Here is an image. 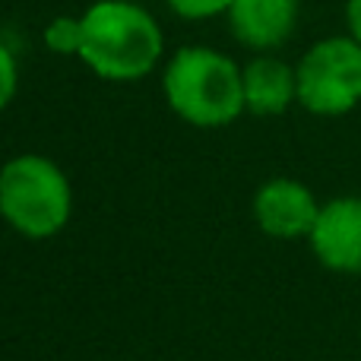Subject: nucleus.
I'll return each mask as SVG.
<instances>
[{
    "label": "nucleus",
    "mask_w": 361,
    "mask_h": 361,
    "mask_svg": "<svg viewBox=\"0 0 361 361\" xmlns=\"http://www.w3.org/2000/svg\"><path fill=\"white\" fill-rule=\"evenodd\" d=\"M80 19V61L102 80L133 82L149 73L162 57V29L143 6L130 0H99Z\"/></svg>",
    "instance_id": "1"
},
{
    "label": "nucleus",
    "mask_w": 361,
    "mask_h": 361,
    "mask_svg": "<svg viewBox=\"0 0 361 361\" xmlns=\"http://www.w3.org/2000/svg\"><path fill=\"white\" fill-rule=\"evenodd\" d=\"M169 108L193 127H225L244 108V76L231 57L203 44H187L162 73Z\"/></svg>",
    "instance_id": "2"
},
{
    "label": "nucleus",
    "mask_w": 361,
    "mask_h": 361,
    "mask_svg": "<svg viewBox=\"0 0 361 361\" xmlns=\"http://www.w3.org/2000/svg\"><path fill=\"white\" fill-rule=\"evenodd\" d=\"M70 212L73 187L57 162L23 152L0 169V216L23 238H54L67 228Z\"/></svg>",
    "instance_id": "3"
},
{
    "label": "nucleus",
    "mask_w": 361,
    "mask_h": 361,
    "mask_svg": "<svg viewBox=\"0 0 361 361\" xmlns=\"http://www.w3.org/2000/svg\"><path fill=\"white\" fill-rule=\"evenodd\" d=\"M298 105L320 118L349 114L361 102V44L352 35L317 42L295 67Z\"/></svg>",
    "instance_id": "4"
},
{
    "label": "nucleus",
    "mask_w": 361,
    "mask_h": 361,
    "mask_svg": "<svg viewBox=\"0 0 361 361\" xmlns=\"http://www.w3.org/2000/svg\"><path fill=\"white\" fill-rule=\"evenodd\" d=\"M320 267L343 276L361 273V197H336L320 203L317 222L307 235Z\"/></svg>",
    "instance_id": "5"
},
{
    "label": "nucleus",
    "mask_w": 361,
    "mask_h": 361,
    "mask_svg": "<svg viewBox=\"0 0 361 361\" xmlns=\"http://www.w3.org/2000/svg\"><path fill=\"white\" fill-rule=\"evenodd\" d=\"M320 203L311 187L295 178H273L254 193V219L263 235L276 241L307 238L317 222Z\"/></svg>",
    "instance_id": "6"
},
{
    "label": "nucleus",
    "mask_w": 361,
    "mask_h": 361,
    "mask_svg": "<svg viewBox=\"0 0 361 361\" xmlns=\"http://www.w3.org/2000/svg\"><path fill=\"white\" fill-rule=\"evenodd\" d=\"M231 32L254 51L279 48L295 29L298 0H231Z\"/></svg>",
    "instance_id": "7"
},
{
    "label": "nucleus",
    "mask_w": 361,
    "mask_h": 361,
    "mask_svg": "<svg viewBox=\"0 0 361 361\" xmlns=\"http://www.w3.org/2000/svg\"><path fill=\"white\" fill-rule=\"evenodd\" d=\"M244 76V108L257 118H276L298 102V73L279 57H254Z\"/></svg>",
    "instance_id": "8"
},
{
    "label": "nucleus",
    "mask_w": 361,
    "mask_h": 361,
    "mask_svg": "<svg viewBox=\"0 0 361 361\" xmlns=\"http://www.w3.org/2000/svg\"><path fill=\"white\" fill-rule=\"evenodd\" d=\"M44 44H48L54 54H76V57H80V48H82V19H76V16L51 19V25L44 29Z\"/></svg>",
    "instance_id": "9"
},
{
    "label": "nucleus",
    "mask_w": 361,
    "mask_h": 361,
    "mask_svg": "<svg viewBox=\"0 0 361 361\" xmlns=\"http://www.w3.org/2000/svg\"><path fill=\"white\" fill-rule=\"evenodd\" d=\"M16 89H19V67H16V57L6 44H0V111L16 99Z\"/></svg>",
    "instance_id": "10"
},
{
    "label": "nucleus",
    "mask_w": 361,
    "mask_h": 361,
    "mask_svg": "<svg viewBox=\"0 0 361 361\" xmlns=\"http://www.w3.org/2000/svg\"><path fill=\"white\" fill-rule=\"evenodd\" d=\"M169 6L184 19H209L228 13L231 0H169Z\"/></svg>",
    "instance_id": "11"
},
{
    "label": "nucleus",
    "mask_w": 361,
    "mask_h": 361,
    "mask_svg": "<svg viewBox=\"0 0 361 361\" xmlns=\"http://www.w3.org/2000/svg\"><path fill=\"white\" fill-rule=\"evenodd\" d=\"M345 23H349V35L361 44V0H349L345 4Z\"/></svg>",
    "instance_id": "12"
}]
</instances>
